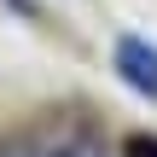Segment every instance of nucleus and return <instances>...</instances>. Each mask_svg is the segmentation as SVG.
<instances>
[{
	"label": "nucleus",
	"instance_id": "obj_1",
	"mask_svg": "<svg viewBox=\"0 0 157 157\" xmlns=\"http://www.w3.org/2000/svg\"><path fill=\"white\" fill-rule=\"evenodd\" d=\"M117 70H122V82H128V87H140V93H157V52L146 47V41L122 35V41H117Z\"/></svg>",
	"mask_w": 157,
	"mask_h": 157
},
{
	"label": "nucleus",
	"instance_id": "obj_2",
	"mask_svg": "<svg viewBox=\"0 0 157 157\" xmlns=\"http://www.w3.org/2000/svg\"><path fill=\"white\" fill-rule=\"evenodd\" d=\"M128 157H157V140H146V134H134V140H128Z\"/></svg>",
	"mask_w": 157,
	"mask_h": 157
},
{
	"label": "nucleus",
	"instance_id": "obj_3",
	"mask_svg": "<svg viewBox=\"0 0 157 157\" xmlns=\"http://www.w3.org/2000/svg\"><path fill=\"white\" fill-rule=\"evenodd\" d=\"M87 157H93V151H87Z\"/></svg>",
	"mask_w": 157,
	"mask_h": 157
},
{
	"label": "nucleus",
	"instance_id": "obj_4",
	"mask_svg": "<svg viewBox=\"0 0 157 157\" xmlns=\"http://www.w3.org/2000/svg\"><path fill=\"white\" fill-rule=\"evenodd\" d=\"M58 157H64V151H58Z\"/></svg>",
	"mask_w": 157,
	"mask_h": 157
}]
</instances>
